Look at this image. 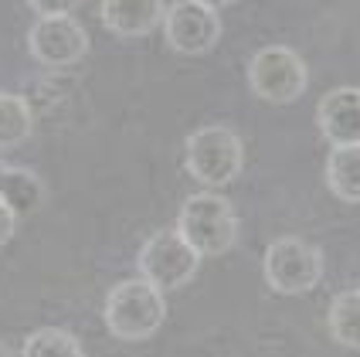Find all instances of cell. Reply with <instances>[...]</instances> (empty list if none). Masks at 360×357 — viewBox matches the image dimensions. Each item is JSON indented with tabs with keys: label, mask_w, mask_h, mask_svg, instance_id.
<instances>
[{
	"label": "cell",
	"mask_w": 360,
	"mask_h": 357,
	"mask_svg": "<svg viewBox=\"0 0 360 357\" xmlns=\"http://www.w3.org/2000/svg\"><path fill=\"white\" fill-rule=\"evenodd\" d=\"M34 130V109L18 92H0V150H14Z\"/></svg>",
	"instance_id": "cell-14"
},
{
	"label": "cell",
	"mask_w": 360,
	"mask_h": 357,
	"mask_svg": "<svg viewBox=\"0 0 360 357\" xmlns=\"http://www.w3.org/2000/svg\"><path fill=\"white\" fill-rule=\"evenodd\" d=\"M326 187L333 198L360 204V143L333 146L326 160Z\"/></svg>",
	"instance_id": "cell-12"
},
{
	"label": "cell",
	"mask_w": 360,
	"mask_h": 357,
	"mask_svg": "<svg viewBox=\"0 0 360 357\" xmlns=\"http://www.w3.org/2000/svg\"><path fill=\"white\" fill-rule=\"evenodd\" d=\"M177 232L200 256H224L238 242V215L235 204L214 191H200L180 204Z\"/></svg>",
	"instance_id": "cell-3"
},
{
	"label": "cell",
	"mask_w": 360,
	"mask_h": 357,
	"mask_svg": "<svg viewBox=\"0 0 360 357\" xmlns=\"http://www.w3.org/2000/svg\"><path fill=\"white\" fill-rule=\"evenodd\" d=\"M0 201H7L18 215H31L44 204V184L34 170L0 160Z\"/></svg>",
	"instance_id": "cell-11"
},
{
	"label": "cell",
	"mask_w": 360,
	"mask_h": 357,
	"mask_svg": "<svg viewBox=\"0 0 360 357\" xmlns=\"http://www.w3.org/2000/svg\"><path fill=\"white\" fill-rule=\"evenodd\" d=\"M330 337L347 351H360V289H343L330 299L326 310Z\"/></svg>",
	"instance_id": "cell-13"
},
{
	"label": "cell",
	"mask_w": 360,
	"mask_h": 357,
	"mask_svg": "<svg viewBox=\"0 0 360 357\" xmlns=\"http://www.w3.org/2000/svg\"><path fill=\"white\" fill-rule=\"evenodd\" d=\"M309 85V68L302 55L285 44H265L248 61V89L272 106H289L302 99Z\"/></svg>",
	"instance_id": "cell-5"
},
{
	"label": "cell",
	"mask_w": 360,
	"mask_h": 357,
	"mask_svg": "<svg viewBox=\"0 0 360 357\" xmlns=\"http://www.w3.org/2000/svg\"><path fill=\"white\" fill-rule=\"evenodd\" d=\"M27 51L44 68H68L85 58L89 51V31L72 14L58 18H38L27 31Z\"/></svg>",
	"instance_id": "cell-8"
},
{
	"label": "cell",
	"mask_w": 360,
	"mask_h": 357,
	"mask_svg": "<svg viewBox=\"0 0 360 357\" xmlns=\"http://www.w3.org/2000/svg\"><path fill=\"white\" fill-rule=\"evenodd\" d=\"M0 357H11V351H7V344L0 340Z\"/></svg>",
	"instance_id": "cell-19"
},
{
	"label": "cell",
	"mask_w": 360,
	"mask_h": 357,
	"mask_svg": "<svg viewBox=\"0 0 360 357\" xmlns=\"http://www.w3.org/2000/svg\"><path fill=\"white\" fill-rule=\"evenodd\" d=\"M200 4H207V7H214V11H221V7H231L235 0H200Z\"/></svg>",
	"instance_id": "cell-18"
},
{
	"label": "cell",
	"mask_w": 360,
	"mask_h": 357,
	"mask_svg": "<svg viewBox=\"0 0 360 357\" xmlns=\"http://www.w3.org/2000/svg\"><path fill=\"white\" fill-rule=\"evenodd\" d=\"M20 357H85V347L65 327H41L24 340Z\"/></svg>",
	"instance_id": "cell-15"
},
{
	"label": "cell",
	"mask_w": 360,
	"mask_h": 357,
	"mask_svg": "<svg viewBox=\"0 0 360 357\" xmlns=\"http://www.w3.org/2000/svg\"><path fill=\"white\" fill-rule=\"evenodd\" d=\"M200 258L204 256L180 235L177 228H163V232H153L143 242L140 256H136V269L160 293H170V289H180L198 276Z\"/></svg>",
	"instance_id": "cell-6"
},
{
	"label": "cell",
	"mask_w": 360,
	"mask_h": 357,
	"mask_svg": "<svg viewBox=\"0 0 360 357\" xmlns=\"http://www.w3.org/2000/svg\"><path fill=\"white\" fill-rule=\"evenodd\" d=\"M99 18L120 38H146L167 18V0H102Z\"/></svg>",
	"instance_id": "cell-10"
},
{
	"label": "cell",
	"mask_w": 360,
	"mask_h": 357,
	"mask_svg": "<svg viewBox=\"0 0 360 357\" xmlns=\"http://www.w3.org/2000/svg\"><path fill=\"white\" fill-rule=\"evenodd\" d=\"M102 320H105V330L122 344L150 340L167 320V296L143 276L122 279L120 286L109 289Z\"/></svg>",
	"instance_id": "cell-1"
},
{
	"label": "cell",
	"mask_w": 360,
	"mask_h": 357,
	"mask_svg": "<svg viewBox=\"0 0 360 357\" xmlns=\"http://www.w3.org/2000/svg\"><path fill=\"white\" fill-rule=\"evenodd\" d=\"M316 126L333 146L360 143V89L340 85L326 92L316 106Z\"/></svg>",
	"instance_id": "cell-9"
},
{
	"label": "cell",
	"mask_w": 360,
	"mask_h": 357,
	"mask_svg": "<svg viewBox=\"0 0 360 357\" xmlns=\"http://www.w3.org/2000/svg\"><path fill=\"white\" fill-rule=\"evenodd\" d=\"M163 38L177 55H207L221 41V18L200 0H177L167 7Z\"/></svg>",
	"instance_id": "cell-7"
},
{
	"label": "cell",
	"mask_w": 360,
	"mask_h": 357,
	"mask_svg": "<svg viewBox=\"0 0 360 357\" xmlns=\"http://www.w3.org/2000/svg\"><path fill=\"white\" fill-rule=\"evenodd\" d=\"M184 163L191 177L200 180L207 191L228 187L231 180H238L241 167H245L241 137L228 126H200L184 143Z\"/></svg>",
	"instance_id": "cell-2"
},
{
	"label": "cell",
	"mask_w": 360,
	"mask_h": 357,
	"mask_svg": "<svg viewBox=\"0 0 360 357\" xmlns=\"http://www.w3.org/2000/svg\"><path fill=\"white\" fill-rule=\"evenodd\" d=\"M27 4L38 18H58V14H72L82 0H27Z\"/></svg>",
	"instance_id": "cell-16"
},
{
	"label": "cell",
	"mask_w": 360,
	"mask_h": 357,
	"mask_svg": "<svg viewBox=\"0 0 360 357\" xmlns=\"http://www.w3.org/2000/svg\"><path fill=\"white\" fill-rule=\"evenodd\" d=\"M14 228H18V211L7 201H0V249L14 238Z\"/></svg>",
	"instance_id": "cell-17"
},
{
	"label": "cell",
	"mask_w": 360,
	"mask_h": 357,
	"mask_svg": "<svg viewBox=\"0 0 360 357\" xmlns=\"http://www.w3.org/2000/svg\"><path fill=\"white\" fill-rule=\"evenodd\" d=\"M262 276L279 296H302L323 279V252L306 238L282 235L262 256Z\"/></svg>",
	"instance_id": "cell-4"
}]
</instances>
